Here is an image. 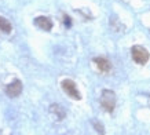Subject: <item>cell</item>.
Here are the masks:
<instances>
[{
  "instance_id": "9",
  "label": "cell",
  "mask_w": 150,
  "mask_h": 135,
  "mask_svg": "<svg viewBox=\"0 0 150 135\" xmlns=\"http://www.w3.org/2000/svg\"><path fill=\"white\" fill-rule=\"evenodd\" d=\"M94 126L96 127V131H98V132H100V134H102V132H105V131H103V127L99 126V124H98L96 122H94Z\"/></svg>"
},
{
  "instance_id": "4",
  "label": "cell",
  "mask_w": 150,
  "mask_h": 135,
  "mask_svg": "<svg viewBox=\"0 0 150 135\" xmlns=\"http://www.w3.org/2000/svg\"><path fill=\"white\" fill-rule=\"evenodd\" d=\"M6 92L8 97L11 98H15V97H18L21 92H22V83L19 80H14L13 83H10L7 88H6Z\"/></svg>"
},
{
  "instance_id": "2",
  "label": "cell",
  "mask_w": 150,
  "mask_h": 135,
  "mask_svg": "<svg viewBox=\"0 0 150 135\" xmlns=\"http://www.w3.org/2000/svg\"><path fill=\"white\" fill-rule=\"evenodd\" d=\"M131 54H132V59L137 63H139V65H145L149 61V53L142 45H134L131 50Z\"/></svg>"
},
{
  "instance_id": "8",
  "label": "cell",
  "mask_w": 150,
  "mask_h": 135,
  "mask_svg": "<svg viewBox=\"0 0 150 135\" xmlns=\"http://www.w3.org/2000/svg\"><path fill=\"white\" fill-rule=\"evenodd\" d=\"M0 31L4 32V33H10L13 31V26H11L10 21L7 18H4V17H0Z\"/></svg>"
},
{
  "instance_id": "3",
  "label": "cell",
  "mask_w": 150,
  "mask_h": 135,
  "mask_svg": "<svg viewBox=\"0 0 150 135\" xmlns=\"http://www.w3.org/2000/svg\"><path fill=\"white\" fill-rule=\"evenodd\" d=\"M62 88H64V91L70 97V98L76 99V101L81 99V95H80V92H79L77 87H76V84H74L73 80H70V79L64 80L62 81Z\"/></svg>"
},
{
  "instance_id": "5",
  "label": "cell",
  "mask_w": 150,
  "mask_h": 135,
  "mask_svg": "<svg viewBox=\"0 0 150 135\" xmlns=\"http://www.w3.org/2000/svg\"><path fill=\"white\" fill-rule=\"evenodd\" d=\"M35 25L37 28H40L41 31H46V32H50L52 29V22H51L50 18L47 17H37L35 19Z\"/></svg>"
},
{
  "instance_id": "1",
  "label": "cell",
  "mask_w": 150,
  "mask_h": 135,
  "mask_svg": "<svg viewBox=\"0 0 150 135\" xmlns=\"http://www.w3.org/2000/svg\"><path fill=\"white\" fill-rule=\"evenodd\" d=\"M100 105L106 112H113L116 106V94L110 90H103L100 95Z\"/></svg>"
},
{
  "instance_id": "6",
  "label": "cell",
  "mask_w": 150,
  "mask_h": 135,
  "mask_svg": "<svg viewBox=\"0 0 150 135\" xmlns=\"http://www.w3.org/2000/svg\"><path fill=\"white\" fill-rule=\"evenodd\" d=\"M50 113L57 117V120H62V119H65V116H66L65 109L62 108L61 105H57V104H54V105H51L50 106Z\"/></svg>"
},
{
  "instance_id": "7",
  "label": "cell",
  "mask_w": 150,
  "mask_h": 135,
  "mask_svg": "<svg viewBox=\"0 0 150 135\" xmlns=\"http://www.w3.org/2000/svg\"><path fill=\"white\" fill-rule=\"evenodd\" d=\"M94 62L96 63V66L99 68V70H102V72H109L110 68H112V65H110L109 61H108L106 58H102V57L95 58L94 59Z\"/></svg>"
}]
</instances>
